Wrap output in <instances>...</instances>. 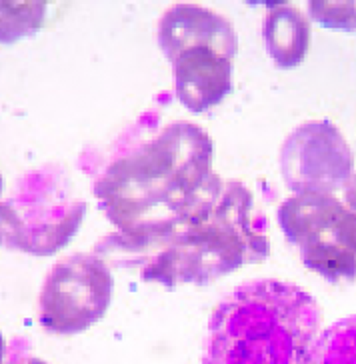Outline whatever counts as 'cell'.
Instances as JSON below:
<instances>
[{
    "instance_id": "3957f363",
    "label": "cell",
    "mask_w": 356,
    "mask_h": 364,
    "mask_svg": "<svg viewBox=\"0 0 356 364\" xmlns=\"http://www.w3.org/2000/svg\"><path fill=\"white\" fill-rule=\"evenodd\" d=\"M318 324L320 311L306 290L254 280L232 290L212 312L205 364H304Z\"/></svg>"
},
{
    "instance_id": "8992f818",
    "label": "cell",
    "mask_w": 356,
    "mask_h": 364,
    "mask_svg": "<svg viewBox=\"0 0 356 364\" xmlns=\"http://www.w3.org/2000/svg\"><path fill=\"white\" fill-rule=\"evenodd\" d=\"M114 277L98 255H72L56 262L38 296V322L53 334L88 331L107 314Z\"/></svg>"
},
{
    "instance_id": "9c48e42d",
    "label": "cell",
    "mask_w": 356,
    "mask_h": 364,
    "mask_svg": "<svg viewBox=\"0 0 356 364\" xmlns=\"http://www.w3.org/2000/svg\"><path fill=\"white\" fill-rule=\"evenodd\" d=\"M173 68L176 98L195 114L220 105L232 92V60L212 48L184 50Z\"/></svg>"
},
{
    "instance_id": "52a82bcc",
    "label": "cell",
    "mask_w": 356,
    "mask_h": 364,
    "mask_svg": "<svg viewBox=\"0 0 356 364\" xmlns=\"http://www.w3.org/2000/svg\"><path fill=\"white\" fill-rule=\"evenodd\" d=\"M281 171L292 193L333 194L352 178L355 156L330 120H308L284 140Z\"/></svg>"
},
{
    "instance_id": "ba28073f",
    "label": "cell",
    "mask_w": 356,
    "mask_h": 364,
    "mask_svg": "<svg viewBox=\"0 0 356 364\" xmlns=\"http://www.w3.org/2000/svg\"><path fill=\"white\" fill-rule=\"evenodd\" d=\"M158 46L171 63L184 50L198 46L212 48L232 60L238 53V36L232 22L222 14L183 2L173 4L162 14L158 22Z\"/></svg>"
},
{
    "instance_id": "7a4b0ae2",
    "label": "cell",
    "mask_w": 356,
    "mask_h": 364,
    "mask_svg": "<svg viewBox=\"0 0 356 364\" xmlns=\"http://www.w3.org/2000/svg\"><path fill=\"white\" fill-rule=\"evenodd\" d=\"M215 142L188 120L146 110L114 142L92 191L119 235L166 225L195 203L212 174Z\"/></svg>"
},
{
    "instance_id": "6da1fadb",
    "label": "cell",
    "mask_w": 356,
    "mask_h": 364,
    "mask_svg": "<svg viewBox=\"0 0 356 364\" xmlns=\"http://www.w3.org/2000/svg\"><path fill=\"white\" fill-rule=\"evenodd\" d=\"M100 248L132 255L144 282L205 287L244 264L264 262L269 223L242 182L212 172L183 215L132 235H112Z\"/></svg>"
},
{
    "instance_id": "7c38bea8",
    "label": "cell",
    "mask_w": 356,
    "mask_h": 364,
    "mask_svg": "<svg viewBox=\"0 0 356 364\" xmlns=\"http://www.w3.org/2000/svg\"><path fill=\"white\" fill-rule=\"evenodd\" d=\"M2 44L16 43L41 31L46 2H2Z\"/></svg>"
},
{
    "instance_id": "8fae6325",
    "label": "cell",
    "mask_w": 356,
    "mask_h": 364,
    "mask_svg": "<svg viewBox=\"0 0 356 364\" xmlns=\"http://www.w3.org/2000/svg\"><path fill=\"white\" fill-rule=\"evenodd\" d=\"M304 364H356V316L342 318L320 332Z\"/></svg>"
},
{
    "instance_id": "5bb4252c",
    "label": "cell",
    "mask_w": 356,
    "mask_h": 364,
    "mask_svg": "<svg viewBox=\"0 0 356 364\" xmlns=\"http://www.w3.org/2000/svg\"><path fill=\"white\" fill-rule=\"evenodd\" d=\"M345 200L346 206L356 213V174H352V178L345 186Z\"/></svg>"
},
{
    "instance_id": "5b68a950",
    "label": "cell",
    "mask_w": 356,
    "mask_h": 364,
    "mask_svg": "<svg viewBox=\"0 0 356 364\" xmlns=\"http://www.w3.org/2000/svg\"><path fill=\"white\" fill-rule=\"evenodd\" d=\"M286 240L298 247L304 267L324 280H356V213L333 194H294L279 208Z\"/></svg>"
},
{
    "instance_id": "4fadbf2b",
    "label": "cell",
    "mask_w": 356,
    "mask_h": 364,
    "mask_svg": "<svg viewBox=\"0 0 356 364\" xmlns=\"http://www.w3.org/2000/svg\"><path fill=\"white\" fill-rule=\"evenodd\" d=\"M308 16L328 31L356 33V2L352 0H313L308 2Z\"/></svg>"
},
{
    "instance_id": "277c9868",
    "label": "cell",
    "mask_w": 356,
    "mask_h": 364,
    "mask_svg": "<svg viewBox=\"0 0 356 364\" xmlns=\"http://www.w3.org/2000/svg\"><path fill=\"white\" fill-rule=\"evenodd\" d=\"M87 215L65 172L46 166L26 172L2 208V245L33 257H50L72 240Z\"/></svg>"
},
{
    "instance_id": "9a60e30c",
    "label": "cell",
    "mask_w": 356,
    "mask_h": 364,
    "mask_svg": "<svg viewBox=\"0 0 356 364\" xmlns=\"http://www.w3.org/2000/svg\"><path fill=\"white\" fill-rule=\"evenodd\" d=\"M9 364H50L46 360H41V358H34V356H21V358H14Z\"/></svg>"
},
{
    "instance_id": "30bf717a",
    "label": "cell",
    "mask_w": 356,
    "mask_h": 364,
    "mask_svg": "<svg viewBox=\"0 0 356 364\" xmlns=\"http://www.w3.org/2000/svg\"><path fill=\"white\" fill-rule=\"evenodd\" d=\"M262 38L274 65L288 70L303 63L311 48L313 28L311 22L296 6H272L262 24Z\"/></svg>"
}]
</instances>
